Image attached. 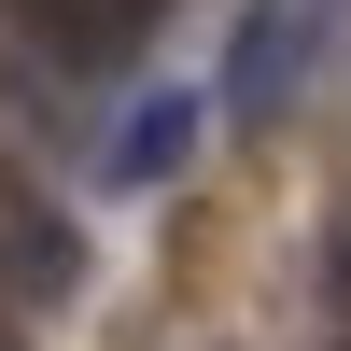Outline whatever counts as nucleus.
Segmentation results:
<instances>
[{
	"label": "nucleus",
	"instance_id": "nucleus-2",
	"mask_svg": "<svg viewBox=\"0 0 351 351\" xmlns=\"http://www.w3.org/2000/svg\"><path fill=\"white\" fill-rule=\"evenodd\" d=\"M295 71H309V14H295V0H253L239 43H225V112H239V127H253V112H281V99H295Z\"/></svg>",
	"mask_w": 351,
	"mask_h": 351
},
{
	"label": "nucleus",
	"instance_id": "nucleus-4",
	"mask_svg": "<svg viewBox=\"0 0 351 351\" xmlns=\"http://www.w3.org/2000/svg\"><path fill=\"white\" fill-rule=\"evenodd\" d=\"M183 155H197V99H141L127 127H112V155H99V169H112L127 197H155V183H169Z\"/></svg>",
	"mask_w": 351,
	"mask_h": 351
},
{
	"label": "nucleus",
	"instance_id": "nucleus-1",
	"mask_svg": "<svg viewBox=\"0 0 351 351\" xmlns=\"http://www.w3.org/2000/svg\"><path fill=\"white\" fill-rule=\"evenodd\" d=\"M0 28H14L43 71H141L155 0H0Z\"/></svg>",
	"mask_w": 351,
	"mask_h": 351
},
{
	"label": "nucleus",
	"instance_id": "nucleus-3",
	"mask_svg": "<svg viewBox=\"0 0 351 351\" xmlns=\"http://www.w3.org/2000/svg\"><path fill=\"white\" fill-rule=\"evenodd\" d=\"M0 281H14L28 309H56L84 281V239H71V211H43V197H0Z\"/></svg>",
	"mask_w": 351,
	"mask_h": 351
}]
</instances>
